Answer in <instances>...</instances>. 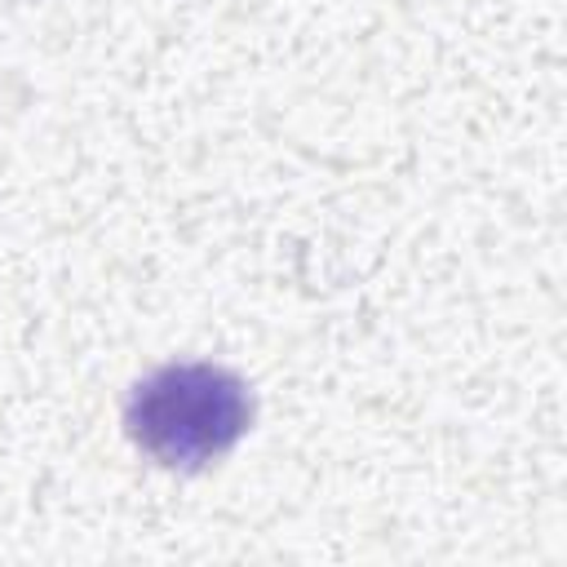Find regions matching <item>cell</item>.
Instances as JSON below:
<instances>
[{
	"label": "cell",
	"mask_w": 567,
	"mask_h": 567,
	"mask_svg": "<svg viewBox=\"0 0 567 567\" xmlns=\"http://www.w3.org/2000/svg\"><path fill=\"white\" fill-rule=\"evenodd\" d=\"M252 425V390L221 363H164L124 399L128 443L177 474L217 465Z\"/></svg>",
	"instance_id": "1"
}]
</instances>
